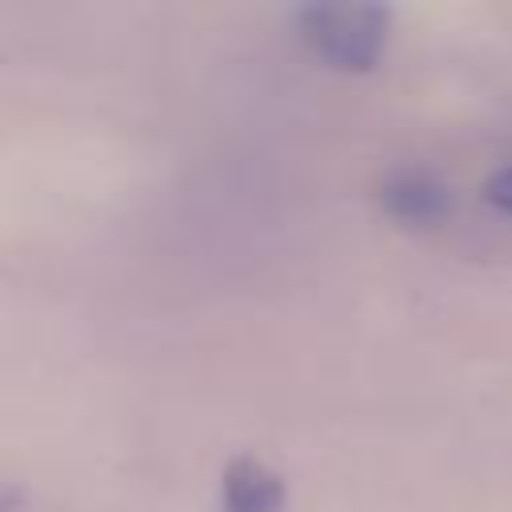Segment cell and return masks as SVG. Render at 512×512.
<instances>
[{
	"instance_id": "2",
	"label": "cell",
	"mask_w": 512,
	"mask_h": 512,
	"mask_svg": "<svg viewBox=\"0 0 512 512\" xmlns=\"http://www.w3.org/2000/svg\"><path fill=\"white\" fill-rule=\"evenodd\" d=\"M380 204L400 224L432 228L452 212V188L424 164H396L380 180Z\"/></svg>"
},
{
	"instance_id": "5",
	"label": "cell",
	"mask_w": 512,
	"mask_h": 512,
	"mask_svg": "<svg viewBox=\"0 0 512 512\" xmlns=\"http://www.w3.org/2000/svg\"><path fill=\"white\" fill-rule=\"evenodd\" d=\"M0 512H24L20 488H12V484H4V480H0Z\"/></svg>"
},
{
	"instance_id": "1",
	"label": "cell",
	"mask_w": 512,
	"mask_h": 512,
	"mask_svg": "<svg viewBox=\"0 0 512 512\" xmlns=\"http://www.w3.org/2000/svg\"><path fill=\"white\" fill-rule=\"evenodd\" d=\"M304 44L340 72H368L380 64L392 16L380 4H308L296 12Z\"/></svg>"
},
{
	"instance_id": "4",
	"label": "cell",
	"mask_w": 512,
	"mask_h": 512,
	"mask_svg": "<svg viewBox=\"0 0 512 512\" xmlns=\"http://www.w3.org/2000/svg\"><path fill=\"white\" fill-rule=\"evenodd\" d=\"M484 196H488V204H496L500 212H508V216H512V164H508V168H500V172L488 180Z\"/></svg>"
},
{
	"instance_id": "3",
	"label": "cell",
	"mask_w": 512,
	"mask_h": 512,
	"mask_svg": "<svg viewBox=\"0 0 512 512\" xmlns=\"http://www.w3.org/2000/svg\"><path fill=\"white\" fill-rule=\"evenodd\" d=\"M224 512H284V480L252 456H236L220 476Z\"/></svg>"
}]
</instances>
